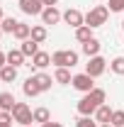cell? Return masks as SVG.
<instances>
[{"instance_id":"ffe728a7","label":"cell","mask_w":124,"mask_h":127,"mask_svg":"<svg viewBox=\"0 0 124 127\" xmlns=\"http://www.w3.org/2000/svg\"><path fill=\"white\" fill-rule=\"evenodd\" d=\"M29 34H32V27H29V25H24V22H20V25L15 27V32H12V37L22 39V42H24V39H29Z\"/></svg>"},{"instance_id":"d6986e66","label":"cell","mask_w":124,"mask_h":127,"mask_svg":"<svg viewBox=\"0 0 124 127\" xmlns=\"http://www.w3.org/2000/svg\"><path fill=\"white\" fill-rule=\"evenodd\" d=\"M29 37L34 39V42H39V44H41V42H46L49 32H46V27H44V25H37V27H32V34H29Z\"/></svg>"},{"instance_id":"4dcf8cb0","label":"cell","mask_w":124,"mask_h":127,"mask_svg":"<svg viewBox=\"0 0 124 127\" xmlns=\"http://www.w3.org/2000/svg\"><path fill=\"white\" fill-rule=\"evenodd\" d=\"M5 64H7V54H2V51H0V68H2Z\"/></svg>"},{"instance_id":"83f0119b","label":"cell","mask_w":124,"mask_h":127,"mask_svg":"<svg viewBox=\"0 0 124 127\" xmlns=\"http://www.w3.org/2000/svg\"><path fill=\"white\" fill-rule=\"evenodd\" d=\"M124 10V0H109V12H122Z\"/></svg>"},{"instance_id":"5b68a950","label":"cell","mask_w":124,"mask_h":127,"mask_svg":"<svg viewBox=\"0 0 124 127\" xmlns=\"http://www.w3.org/2000/svg\"><path fill=\"white\" fill-rule=\"evenodd\" d=\"M105 68H107V61L97 54V56H90V61L85 64V73L88 76H93V78H97V76H102L105 73Z\"/></svg>"},{"instance_id":"cb8c5ba5","label":"cell","mask_w":124,"mask_h":127,"mask_svg":"<svg viewBox=\"0 0 124 127\" xmlns=\"http://www.w3.org/2000/svg\"><path fill=\"white\" fill-rule=\"evenodd\" d=\"M109 68H112V73H117V76H124V56H117V59H112Z\"/></svg>"},{"instance_id":"44dd1931","label":"cell","mask_w":124,"mask_h":127,"mask_svg":"<svg viewBox=\"0 0 124 127\" xmlns=\"http://www.w3.org/2000/svg\"><path fill=\"white\" fill-rule=\"evenodd\" d=\"M54 81H56V83H61V86H66V83H71V81H73V76H71V71H68V68H56Z\"/></svg>"},{"instance_id":"8fae6325","label":"cell","mask_w":124,"mask_h":127,"mask_svg":"<svg viewBox=\"0 0 124 127\" xmlns=\"http://www.w3.org/2000/svg\"><path fill=\"white\" fill-rule=\"evenodd\" d=\"M15 78H17V66L5 64V66L0 68V81H2V83H12Z\"/></svg>"},{"instance_id":"7402d4cb","label":"cell","mask_w":124,"mask_h":127,"mask_svg":"<svg viewBox=\"0 0 124 127\" xmlns=\"http://www.w3.org/2000/svg\"><path fill=\"white\" fill-rule=\"evenodd\" d=\"M34 81H37V86H39V91H41V93L51 88V76H46V73H37Z\"/></svg>"},{"instance_id":"4fadbf2b","label":"cell","mask_w":124,"mask_h":127,"mask_svg":"<svg viewBox=\"0 0 124 127\" xmlns=\"http://www.w3.org/2000/svg\"><path fill=\"white\" fill-rule=\"evenodd\" d=\"M24 59H27V56L22 54V49H10V51H7V64H10V66H22Z\"/></svg>"},{"instance_id":"30bf717a","label":"cell","mask_w":124,"mask_h":127,"mask_svg":"<svg viewBox=\"0 0 124 127\" xmlns=\"http://www.w3.org/2000/svg\"><path fill=\"white\" fill-rule=\"evenodd\" d=\"M41 20H44V25H56L59 20H63V15L56 10V7H44V12H41Z\"/></svg>"},{"instance_id":"8992f818","label":"cell","mask_w":124,"mask_h":127,"mask_svg":"<svg viewBox=\"0 0 124 127\" xmlns=\"http://www.w3.org/2000/svg\"><path fill=\"white\" fill-rule=\"evenodd\" d=\"M93 81H95V78H93V76H88V73H76L71 83H73V88H76V91H80V93H90V91L95 88Z\"/></svg>"},{"instance_id":"6da1fadb","label":"cell","mask_w":124,"mask_h":127,"mask_svg":"<svg viewBox=\"0 0 124 127\" xmlns=\"http://www.w3.org/2000/svg\"><path fill=\"white\" fill-rule=\"evenodd\" d=\"M105 100H107V93H105L102 88H93L90 93H85L78 100V112H80L83 117H93L95 110H97L100 105H105Z\"/></svg>"},{"instance_id":"1f68e13d","label":"cell","mask_w":124,"mask_h":127,"mask_svg":"<svg viewBox=\"0 0 124 127\" xmlns=\"http://www.w3.org/2000/svg\"><path fill=\"white\" fill-rule=\"evenodd\" d=\"M0 127H12V122H7V120H0Z\"/></svg>"},{"instance_id":"f1b7e54d","label":"cell","mask_w":124,"mask_h":127,"mask_svg":"<svg viewBox=\"0 0 124 127\" xmlns=\"http://www.w3.org/2000/svg\"><path fill=\"white\" fill-rule=\"evenodd\" d=\"M41 2H44V7H56L59 0H41Z\"/></svg>"},{"instance_id":"74e56055","label":"cell","mask_w":124,"mask_h":127,"mask_svg":"<svg viewBox=\"0 0 124 127\" xmlns=\"http://www.w3.org/2000/svg\"><path fill=\"white\" fill-rule=\"evenodd\" d=\"M27 127H32V125H27Z\"/></svg>"},{"instance_id":"d4e9b609","label":"cell","mask_w":124,"mask_h":127,"mask_svg":"<svg viewBox=\"0 0 124 127\" xmlns=\"http://www.w3.org/2000/svg\"><path fill=\"white\" fill-rule=\"evenodd\" d=\"M17 25H20V22H17L15 17H5V20L0 22V30H2V32H10V34H12V32H15V27H17Z\"/></svg>"},{"instance_id":"603a6c76","label":"cell","mask_w":124,"mask_h":127,"mask_svg":"<svg viewBox=\"0 0 124 127\" xmlns=\"http://www.w3.org/2000/svg\"><path fill=\"white\" fill-rule=\"evenodd\" d=\"M49 120H51V115H49L46 108H37V110H34V122L44 125V122H49Z\"/></svg>"},{"instance_id":"5bb4252c","label":"cell","mask_w":124,"mask_h":127,"mask_svg":"<svg viewBox=\"0 0 124 127\" xmlns=\"http://www.w3.org/2000/svg\"><path fill=\"white\" fill-rule=\"evenodd\" d=\"M22 91H24V95H27V98H34V95L41 93V91H39V86H37V81H34V76H29V78L24 81Z\"/></svg>"},{"instance_id":"3957f363","label":"cell","mask_w":124,"mask_h":127,"mask_svg":"<svg viewBox=\"0 0 124 127\" xmlns=\"http://www.w3.org/2000/svg\"><path fill=\"white\" fill-rule=\"evenodd\" d=\"M109 17V7H105V5H97V7H93L88 15H85V25L88 27H100V25H105Z\"/></svg>"},{"instance_id":"9c48e42d","label":"cell","mask_w":124,"mask_h":127,"mask_svg":"<svg viewBox=\"0 0 124 127\" xmlns=\"http://www.w3.org/2000/svg\"><path fill=\"white\" fill-rule=\"evenodd\" d=\"M49 64H51V54L46 51H37L34 56H32V64H27L29 68H46Z\"/></svg>"},{"instance_id":"484cf974","label":"cell","mask_w":124,"mask_h":127,"mask_svg":"<svg viewBox=\"0 0 124 127\" xmlns=\"http://www.w3.org/2000/svg\"><path fill=\"white\" fill-rule=\"evenodd\" d=\"M109 125H112V127H124V110H114V112H112Z\"/></svg>"},{"instance_id":"52a82bcc","label":"cell","mask_w":124,"mask_h":127,"mask_svg":"<svg viewBox=\"0 0 124 127\" xmlns=\"http://www.w3.org/2000/svg\"><path fill=\"white\" fill-rule=\"evenodd\" d=\"M20 2V10L24 15H41L44 12V2L41 0H17Z\"/></svg>"},{"instance_id":"e0dca14e","label":"cell","mask_w":124,"mask_h":127,"mask_svg":"<svg viewBox=\"0 0 124 127\" xmlns=\"http://www.w3.org/2000/svg\"><path fill=\"white\" fill-rule=\"evenodd\" d=\"M22 54H24V56H34V54H37V51H39V42H34V39H24V42H22Z\"/></svg>"},{"instance_id":"d590c367","label":"cell","mask_w":124,"mask_h":127,"mask_svg":"<svg viewBox=\"0 0 124 127\" xmlns=\"http://www.w3.org/2000/svg\"><path fill=\"white\" fill-rule=\"evenodd\" d=\"M0 34H2V30H0Z\"/></svg>"},{"instance_id":"8d00e7d4","label":"cell","mask_w":124,"mask_h":127,"mask_svg":"<svg viewBox=\"0 0 124 127\" xmlns=\"http://www.w3.org/2000/svg\"><path fill=\"white\" fill-rule=\"evenodd\" d=\"M122 27H124V22H122Z\"/></svg>"},{"instance_id":"ac0fdd59","label":"cell","mask_w":124,"mask_h":127,"mask_svg":"<svg viewBox=\"0 0 124 127\" xmlns=\"http://www.w3.org/2000/svg\"><path fill=\"white\" fill-rule=\"evenodd\" d=\"M76 39L80 44H85V42H90L93 39V27H88V25H83V27H78L76 30Z\"/></svg>"},{"instance_id":"2e32d148","label":"cell","mask_w":124,"mask_h":127,"mask_svg":"<svg viewBox=\"0 0 124 127\" xmlns=\"http://www.w3.org/2000/svg\"><path fill=\"white\" fill-rule=\"evenodd\" d=\"M112 112H114V110H109V105H100V108L95 110V120L105 125V122H109V120H112Z\"/></svg>"},{"instance_id":"9a60e30c","label":"cell","mask_w":124,"mask_h":127,"mask_svg":"<svg viewBox=\"0 0 124 127\" xmlns=\"http://www.w3.org/2000/svg\"><path fill=\"white\" fill-rule=\"evenodd\" d=\"M83 54H85L88 59H90V56H97V54H100V42H97L95 37L90 42H85V44H83Z\"/></svg>"},{"instance_id":"277c9868","label":"cell","mask_w":124,"mask_h":127,"mask_svg":"<svg viewBox=\"0 0 124 127\" xmlns=\"http://www.w3.org/2000/svg\"><path fill=\"white\" fill-rule=\"evenodd\" d=\"M12 120L20 122L22 127H27V125L34 122V112H32V108L27 105V103H17L15 108H12Z\"/></svg>"},{"instance_id":"836d02e7","label":"cell","mask_w":124,"mask_h":127,"mask_svg":"<svg viewBox=\"0 0 124 127\" xmlns=\"http://www.w3.org/2000/svg\"><path fill=\"white\" fill-rule=\"evenodd\" d=\"M100 127H112V125H109V122H105V125H100Z\"/></svg>"},{"instance_id":"f546056e","label":"cell","mask_w":124,"mask_h":127,"mask_svg":"<svg viewBox=\"0 0 124 127\" xmlns=\"http://www.w3.org/2000/svg\"><path fill=\"white\" fill-rule=\"evenodd\" d=\"M41 127H63V125H61V122H51V120H49V122H44Z\"/></svg>"},{"instance_id":"f35d334b","label":"cell","mask_w":124,"mask_h":127,"mask_svg":"<svg viewBox=\"0 0 124 127\" xmlns=\"http://www.w3.org/2000/svg\"><path fill=\"white\" fill-rule=\"evenodd\" d=\"M0 83H2V81H0Z\"/></svg>"},{"instance_id":"4316f807","label":"cell","mask_w":124,"mask_h":127,"mask_svg":"<svg viewBox=\"0 0 124 127\" xmlns=\"http://www.w3.org/2000/svg\"><path fill=\"white\" fill-rule=\"evenodd\" d=\"M76 127H97V120H93V117H80L76 122Z\"/></svg>"},{"instance_id":"ba28073f","label":"cell","mask_w":124,"mask_h":127,"mask_svg":"<svg viewBox=\"0 0 124 127\" xmlns=\"http://www.w3.org/2000/svg\"><path fill=\"white\" fill-rule=\"evenodd\" d=\"M63 20H66V25H71V27H76V30L85 25V15H83L80 10H76V7L66 10V12H63Z\"/></svg>"},{"instance_id":"7c38bea8","label":"cell","mask_w":124,"mask_h":127,"mask_svg":"<svg viewBox=\"0 0 124 127\" xmlns=\"http://www.w3.org/2000/svg\"><path fill=\"white\" fill-rule=\"evenodd\" d=\"M15 105H17V100H15V95H12V93H7V91L0 93V108H2L5 112H12Z\"/></svg>"},{"instance_id":"7a4b0ae2","label":"cell","mask_w":124,"mask_h":127,"mask_svg":"<svg viewBox=\"0 0 124 127\" xmlns=\"http://www.w3.org/2000/svg\"><path fill=\"white\" fill-rule=\"evenodd\" d=\"M51 64H56V68H68V66H76V64H78V51H71V49L54 51V54H51Z\"/></svg>"},{"instance_id":"e575fe53","label":"cell","mask_w":124,"mask_h":127,"mask_svg":"<svg viewBox=\"0 0 124 127\" xmlns=\"http://www.w3.org/2000/svg\"><path fill=\"white\" fill-rule=\"evenodd\" d=\"M0 115H2V108H0Z\"/></svg>"},{"instance_id":"d6a6232c","label":"cell","mask_w":124,"mask_h":127,"mask_svg":"<svg viewBox=\"0 0 124 127\" xmlns=\"http://www.w3.org/2000/svg\"><path fill=\"white\" fill-rule=\"evenodd\" d=\"M2 20H5V17H2V7H0V22H2Z\"/></svg>"}]
</instances>
